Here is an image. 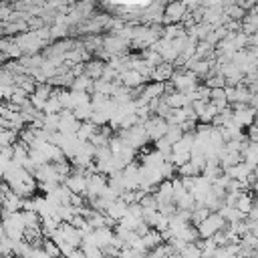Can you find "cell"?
I'll use <instances>...</instances> for the list:
<instances>
[{"label": "cell", "instance_id": "obj_19", "mask_svg": "<svg viewBox=\"0 0 258 258\" xmlns=\"http://www.w3.org/2000/svg\"><path fill=\"white\" fill-rule=\"evenodd\" d=\"M42 248H44V252L50 256V258H62V252H60V246L52 240V238H44V242H42Z\"/></svg>", "mask_w": 258, "mask_h": 258}, {"label": "cell", "instance_id": "obj_11", "mask_svg": "<svg viewBox=\"0 0 258 258\" xmlns=\"http://www.w3.org/2000/svg\"><path fill=\"white\" fill-rule=\"evenodd\" d=\"M119 81H121L125 87H129V89H141L143 85H147V83H149V81H147L141 73H137L135 69L121 73V75H119Z\"/></svg>", "mask_w": 258, "mask_h": 258}, {"label": "cell", "instance_id": "obj_3", "mask_svg": "<svg viewBox=\"0 0 258 258\" xmlns=\"http://www.w3.org/2000/svg\"><path fill=\"white\" fill-rule=\"evenodd\" d=\"M198 79H200V77H198L194 71H189V69H175V73H173V77H171V83H173L175 91L191 93V91L200 85Z\"/></svg>", "mask_w": 258, "mask_h": 258}, {"label": "cell", "instance_id": "obj_15", "mask_svg": "<svg viewBox=\"0 0 258 258\" xmlns=\"http://www.w3.org/2000/svg\"><path fill=\"white\" fill-rule=\"evenodd\" d=\"M163 99L167 101V105H169L171 109H177V107H185V105H187V97H185V93H181V91L165 93Z\"/></svg>", "mask_w": 258, "mask_h": 258}, {"label": "cell", "instance_id": "obj_4", "mask_svg": "<svg viewBox=\"0 0 258 258\" xmlns=\"http://www.w3.org/2000/svg\"><path fill=\"white\" fill-rule=\"evenodd\" d=\"M226 220H224V216L220 214V212H212L206 220H202L200 224H198V230H200V238H212V236H216L222 228H226Z\"/></svg>", "mask_w": 258, "mask_h": 258}, {"label": "cell", "instance_id": "obj_17", "mask_svg": "<svg viewBox=\"0 0 258 258\" xmlns=\"http://www.w3.org/2000/svg\"><path fill=\"white\" fill-rule=\"evenodd\" d=\"M93 85H95V81L83 73V75H79V77L75 79V83H73V87H71V89H75V91H87V93H93Z\"/></svg>", "mask_w": 258, "mask_h": 258}, {"label": "cell", "instance_id": "obj_24", "mask_svg": "<svg viewBox=\"0 0 258 258\" xmlns=\"http://www.w3.org/2000/svg\"><path fill=\"white\" fill-rule=\"evenodd\" d=\"M252 189H254V191L258 194V179H256V183H254V187H252Z\"/></svg>", "mask_w": 258, "mask_h": 258}, {"label": "cell", "instance_id": "obj_8", "mask_svg": "<svg viewBox=\"0 0 258 258\" xmlns=\"http://www.w3.org/2000/svg\"><path fill=\"white\" fill-rule=\"evenodd\" d=\"M87 171H81V169H75L73 167V173L64 179V185L73 191V194H81V196H87Z\"/></svg>", "mask_w": 258, "mask_h": 258}, {"label": "cell", "instance_id": "obj_12", "mask_svg": "<svg viewBox=\"0 0 258 258\" xmlns=\"http://www.w3.org/2000/svg\"><path fill=\"white\" fill-rule=\"evenodd\" d=\"M127 212H129V204H125L121 198H117L107 210H105V214L113 220V224H117V222H121L125 216H127Z\"/></svg>", "mask_w": 258, "mask_h": 258}, {"label": "cell", "instance_id": "obj_18", "mask_svg": "<svg viewBox=\"0 0 258 258\" xmlns=\"http://www.w3.org/2000/svg\"><path fill=\"white\" fill-rule=\"evenodd\" d=\"M224 12H226V16L230 18V20H244V16L248 14V10L246 8H242L240 4H232V6H224Z\"/></svg>", "mask_w": 258, "mask_h": 258}, {"label": "cell", "instance_id": "obj_7", "mask_svg": "<svg viewBox=\"0 0 258 258\" xmlns=\"http://www.w3.org/2000/svg\"><path fill=\"white\" fill-rule=\"evenodd\" d=\"M109 187V175L93 171L87 175V196H101Z\"/></svg>", "mask_w": 258, "mask_h": 258}, {"label": "cell", "instance_id": "obj_16", "mask_svg": "<svg viewBox=\"0 0 258 258\" xmlns=\"http://www.w3.org/2000/svg\"><path fill=\"white\" fill-rule=\"evenodd\" d=\"M198 244H200V248H202V256H204V258H214L216 252H218V248H220L214 238H200Z\"/></svg>", "mask_w": 258, "mask_h": 258}, {"label": "cell", "instance_id": "obj_1", "mask_svg": "<svg viewBox=\"0 0 258 258\" xmlns=\"http://www.w3.org/2000/svg\"><path fill=\"white\" fill-rule=\"evenodd\" d=\"M2 232H6L12 240H22L24 232H26V222L22 216V210L12 212V214H4V222H2Z\"/></svg>", "mask_w": 258, "mask_h": 258}, {"label": "cell", "instance_id": "obj_14", "mask_svg": "<svg viewBox=\"0 0 258 258\" xmlns=\"http://www.w3.org/2000/svg\"><path fill=\"white\" fill-rule=\"evenodd\" d=\"M105 67H107V62L95 56V58H91V60H87V62H85V75H87V77H91L93 81H97V79H101V77H103Z\"/></svg>", "mask_w": 258, "mask_h": 258}, {"label": "cell", "instance_id": "obj_13", "mask_svg": "<svg viewBox=\"0 0 258 258\" xmlns=\"http://www.w3.org/2000/svg\"><path fill=\"white\" fill-rule=\"evenodd\" d=\"M173 73H175V64H173V62H165V60H163L161 64H157V67L153 69L151 81H161V83H167V81H171Z\"/></svg>", "mask_w": 258, "mask_h": 258}, {"label": "cell", "instance_id": "obj_21", "mask_svg": "<svg viewBox=\"0 0 258 258\" xmlns=\"http://www.w3.org/2000/svg\"><path fill=\"white\" fill-rule=\"evenodd\" d=\"M183 129H181V125H169V129H167V133H165V139L171 143V145H175L181 137H183Z\"/></svg>", "mask_w": 258, "mask_h": 258}, {"label": "cell", "instance_id": "obj_20", "mask_svg": "<svg viewBox=\"0 0 258 258\" xmlns=\"http://www.w3.org/2000/svg\"><path fill=\"white\" fill-rule=\"evenodd\" d=\"M210 89H218V87H226L228 85V79L222 75V73H212L210 77H206V81H204Z\"/></svg>", "mask_w": 258, "mask_h": 258}, {"label": "cell", "instance_id": "obj_23", "mask_svg": "<svg viewBox=\"0 0 258 258\" xmlns=\"http://www.w3.org/2000/svg\"><path fill=\"white\" fill-rule=\"evenodd\" d=\"M248 220H252V222H258V206H254V208L250 210V214H248Z\"/></svg>", "mask_w": 258, "mask_h": 258}, {"label": "cell", "instance_id": "obj_10", "mask_svg": "<svg viewBox=\"0 0 258 258\" xmlns=\"http://www.w3.org/2000/svg\"><path fill=\"white\" fill-rule=\"evenodd\" d=\"M153 196H155V200H157L159 206H161V204H175V202H173V181H171V179H163V181L155 187Z\"/></svg>", "mask_w": 258, "mask_h": 258}, {"label": "cell", "instance_id": "obj_5", "mask_svg": "<svg viewBox=\"0 0 258 258\" xmlns=\"http://www.w3.org/2000/svg\"><path fill=\"white\" fill-rule=\"evenodd\" d=\"M189 8L183 0H169L163 8V24H173V22H183L187 16Z\"/></svg>", "mask_w": 258, "mask_h": 258}, {"label": "cell", "instance_id": "obj_25", "mask_svg": "<svg viewBox=\"0 0 258 258\" xmlns=\"http://www.w3.org/2000/svg\"><path fill=\"white\" fill-rule=\"evenodd\" d=\"M256 206H258V196H256Z\"/></svg>", "mask_w": 258, "mask_h": 258}, {"label": "cell", "instance_id": "obj_22", "mask_svg": "<svg viewBox=\"0 0 258 258\" xmlns=\"http://www.w3.org/2000/svg\"><path fill=\"white\" fill-rule=\"evenodd\" d=\"M189 159H191V151H171V157H169V161H173L175 167L185 165Z\"/></svg>", "mask_w": 258, "mask_h": 258}, {"label": "cell", "instance_id": "obj_9", "mask_svg": "<svg viewBox=\"0 0 258 258\" xmlns=\"http://www.w3.org/2000/svg\"><path fill=\"white\" fill-rule=\"evenodd\" d=\"M79 127H81V119L71 109H64L58 115V131H62V133H77Z\"/></svg>", "mask_w": 258, "mask_h": 258}, {"label": "cell", "instance_id": "obj_6", "mask_svg": "<svg viewBox=\"0 0 258 258\" xmlns=\"http://www.w3.org/2000/svg\"><path fill=\"white\" fill-rule=\"evenodd\" d=\"M232 107H234V121H236L240 127L248 129L250 125H254V121H256V109H254L252 105L236 103V105H232Z\"/></svg>", "mask_w": 258, "mask_h": 258}, {"label": "cell", "instance_id": "obj_2", "mask_svg": "<svg viewBox=\"0 0 258 258\" xmlns=\"http://www.w3.org/2000/svg\"><path fill=\"white\" fill-rule=\"evenodd\" d=\"M14 38H16V42H18V46L22 48L24 54H38L44 46H48V44L40 38V34H38L36 30L20 32V34H16Z\"/></svg>", "mask_w": 258, "mask_h": 258}]
</instances>
